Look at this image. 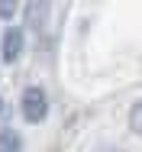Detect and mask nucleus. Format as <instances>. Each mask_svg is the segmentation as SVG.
<instances>
[{
	"mask_svg": "<svg viewBox=\"0 0 142 152\" xmlns=\"http://www.w3.org/2000/svg\"><path fill=\"white\" fill-rule=\"evenodd\" d=\"M20 107H23L26 123H42V120H45V113H49V97H45L42 88H26Z\"/></svg>",
	"mask_w": 142,
	"mask_h": 152,
	"instance_id": "f257e3e1",
	"label": "nucleus"
},
{
	"mask_svg": "<svg viewBox=\"0 0 142 152\" xmlns=\"http://www.w3.org/2000/svg\"><path fill=\"white\" fill-rule=\"evenodd\" d=\"M23 29L20 26H13V29L3 32V61H16L20 55H23Z\"/></svg>",
	"mask_w": 142,
	"mask_h": 152,
	"instance_id": "f03ea898",
	"label": "nucleus"
},
{
	"mask_svg": "<svg viewBox=\"0 0 142 152\" xmlns=\"http://www.w3.org/2000/svg\"><path fill=\"white\" fill-rule=\"evenodd\" d=\"M45 16H49V7H45V3H29V7H26V23H29V26L42 29Z\"/></svg>",
	"mask_w": 142,
	"mask_h": 152,
	"instance_id": "7ed1b4c3",
	"label": "nucleus"
},
{
	"mask_svg": "<svg viewBox=\"0 0 142 152\" xmlns=\"http://www.w3.org/2000/svg\"><path fill=\"white\" fill-rule=\"evenodd\" d=\"M20 149H23L20 133H13V129H0V152H20Z\"/></svg>",
	"mask_w": 142,
	"mask_h": 152,
	"instance_id": "20e7f679",
	"label": "nucleus"
},
{
	"mask_svg": "<svg viewBox=\"0 0 142 152\" xmlns=\"http://www.w3.org/2000/svg\"><path fill=\"white\" fill-rule=\"evenodd\" d=\"M129 126H133V133L142 136V100H136L133 110H129Z\"/></svg>",
	"mask_w": 142,
	"mask_h": 152,
	"instance_id": "39448f33",
	"label": "nucleus"
},
{
	"mask_svg": "<svg viewBox=\"0 0 142 152\" xmlns=\"http://www.w3.org/2000/svg\"><path fill=\"white\" fill-rule=\"evenodd\" d=\"M16 13V3H10V0H0V20H7V16H13Z\"/></svg>",
	"mask_w": 142,
	"mask_h": 152,
	"instance_id": "423d86ee",
	"label": "nucleus"
},
{
	"mask_svg": "<svg viewBox=\"0 0 142 152\" xmlns=\"http://www.w3.org/2000/svg\"><path fill=\"white\" fill-rule=\"evenodd\" d=\"M103 152H123V149H113V146H110V149H103Z\"/></svg>",
	"mask_w": 142,
	"mask_h": 152,
	"instance_id": "0eeeda50",
	"label": "nucleus"
},
{
	"mask_svg": "<svg viewBox=\"0 0 142 152\" xmlns=\"http://www.w3.org/2000/svg\"><path fill=\"white\" fill-rule=\"evenodd\" d=\"M0 113H3V97H0Z\"/></svg>",
	"mask_w": 142,
	"mask_h": 152,
	"instance_id": "6e6552de",
	"label": "nucleus"
}]
</instances>
